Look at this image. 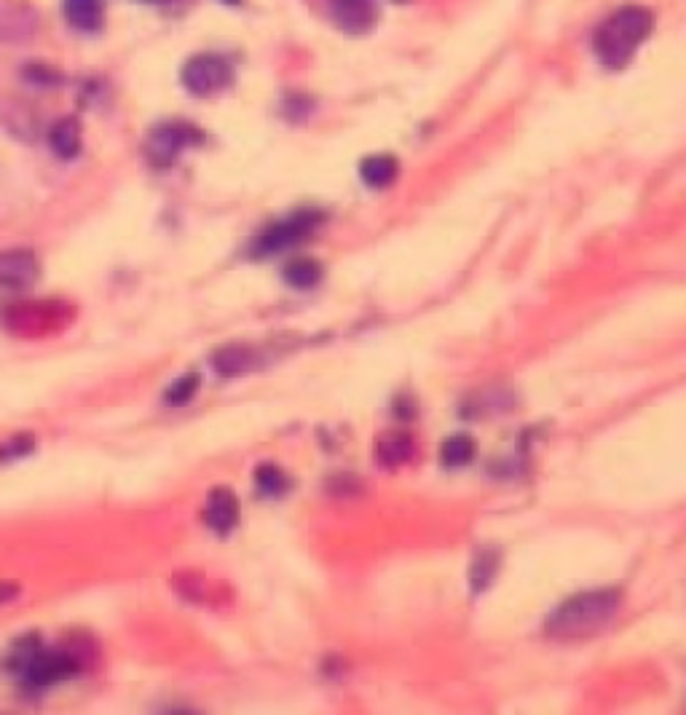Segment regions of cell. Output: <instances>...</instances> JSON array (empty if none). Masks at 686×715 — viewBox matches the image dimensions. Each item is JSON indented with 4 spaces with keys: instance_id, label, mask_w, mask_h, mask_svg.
Returning a JSON list of instances; mask_svg holds the SVG:
<instances>
[{
    "instance_id": "obj_8",
    "label": "cell",
    "mask_w": 686,
    "mask_h": 715,
    "mask_svg": "<svg viewBox=\"0 0 686 715\" xmlns=\"http://www.w3.org/2000/svg\"><path fill=\"white\" fill-rule=\"evenodd\" d=\"M41 276V263L30 250L0 252V284L11 290H27Z\"/></svg>"
},
{
    "instance_id": "obj_22",
    "label": "cell",
    "mask_w": 686,
    "mask_h": 715,
    "mask_svg": "<svg viewBox=\"0 0 686 715\" xmlns=\"http://www.w3.org/2000/svg\"><path fill=\"white\" fill-rule=\"evenodd\" d=\"M30 450H33V437H30V434H25V437H14V442H11V445H3V448H0V458L25 456V453H30Z\"/></svg>"
},
{
    "instance_id": "obj_18",
    "label": "cell",
    "mask_w": 686,
    "mask_h": 715,
    "mask_svg": "<svg viewBox=\"0 0 686 715\" xmlns=\"http://www.w3.org/2000/svg\"><path fill=\"white\" fill-rule=\"evenodd\" d=\"M477 453V442L469 437V434H453V437H448L443 445V450H440V456H443V464L448 466V469H459V466H467L472 458H475Z\"/></svg>"
},
{
    "instance_id": "obj_17",
    "label": "cell",
    "mask_w": 686,
    "mask_h": 715,
    "mask_svg": "<svg viewBox=\"0 0 686 715\" xmlns=\"http://www.w3.org/2000/svg\"><path fill=\"white\" fill-rule=\"evenodd\" d=\"M319 279H322V266H319L317 260L295 258L285 266V282L290 284V287H295V290L317 287Z\"/></svg>"
},
{
    "instance_id": "obj_2",
    "label": "cell",
    "mask_w": 686,
    "mask_h": 715,
    "mask_svg": "<svg viewBox=\"0 0 686 715\" xmlns=\"http://www.w3.org/2000/svg\"><path fill=\"white\" fill-rule=\"evenodd\" d=\"M654 27L652 14L641 6H625L611 14L595 33V54L606 67H625L636 49L649 38Z\"/></svg>"
},
{
    "instance_id": "obj_6",
    "label": "cell",
    "mask_w": 686,
    "mask_h": 715,
    "mask_svg": "<svg viewBox=\"0 0 686 715\" xmlns=\"http://www.w3.org/2000/svg\"><path fill=\"white\" fill-rule=\"evenodd\" d=\"M41 17L30 0H0V43H25L35 38Z\"/></svg>"
},
{
    "instance_id": "obj_13",
    "label": "cell",
    "mask_w": 686,
    "mask_h": 715,
    "mask_svg": "<svg viewBox=\"0 0 686 715\" xmlns=\"http://www.w3.org/2000/svg\"><path fill=\"white\" fill-rule=\"evenodd\" d=\"M67 25L81 33H97L105 19V3L102 0H62Z\"/></svg>"
},
{
    "instance_id": "obj_15",
    "label": "cell",
    "mask_w": 686,
    "mask_h": 715,
    "mask_svg": "<svg viewBox=\"0 0 686 715\" xmlns=\"http://www.w3.org/2000/svg\"><path fill=\"white\" fill-rule=\"evenodd\" d=\"M397 161L386 153H376V156H368L360 164V175L365 180V185L370 188H386V185L394 183L397 177Z\"/></svg>"
},
{
    "instance_id": "obj_12",
    "label": "cell",
    "mask_w": 686,
    "mask_h": 715,
    "mask_svg": "<svg viewBox=\"0 0 686 715\" xmlns=\"http://www.w3.org/2000/svg\"><path fill=\"white\" fill-rule=\"evenodd\" d=\"M49 145L59 158H76L84 148V129L76 116L59 118L49 129Z\"/></svg>"
},
{
    "instance_id": "obj_1",
    "label": "cell",
    "mask_w": 686,
    "mask_h": 715,
    "mask_svg": "<svg viewBox=\"0 0 686 715\" xmlns=\"http://www.w3.org/2000/svg\"><path fill=\"white\" fill-rule=\"evenodd\" d=\"M622 592L620 590H593L574 595L563 600L553 614L544 622V632L558 641H577L601 632L614 622V616L620 614Z\"/></svg>"
},
{
    "instance_id": "obj_10",
    "label": "cell",
    "mask_w": 686,
    "mask_h": 715,
    "mask_svg": "<svg viewBox=\"0 0 686 715\" xmlns=\"http://www.w3.org/2000/svg\"><path fill=\"white\" fill-rule=\"evenodd\" d=\"M204 520L215 533H231L239 523V499L228 488H212L204 507Z\"/></svg>"
},
{
    "instance_id": "obj_5",
    "label": "cell",
    "mask_w": 686,
    "mask_h": 715,
    "mask_svg": "<svg viewBox=\"0 0 686 715\" xmlns=\"http://www.w3.org/2000/svg\"><path fill=\"white\" fill-rule=\"evenodd\" d=\"M322 220H325V217L319 215V212H295L293 217H287L282 223H274L271 228L260 233L258 239H255L252 252H255L258 258H266V255H277V252L290 250L295 244L306 242L311 233L322 225Z\"/></svg>"
},
{
    "instance_id": "obj_19",
    "label": "cell",
    "mask_w": 686,
    "mask_h": 715,
    "mask_svg": "<svg viewBox=\"0 0 686 715\" xmlns=\"http://www.w3.org/2000/svg\"><path fill=\"white\" fill-rule=\"evenodd\" d=\"M255 485H258V491L263 496H282L290 488V480H287V474L279 466L263 464L255 472Z\"/></svg>"
},
{
    "instance_id": "obj_24",
    "label": "cell",
    "mask_w": 686,
    "mask_h": 715,
    "mask_svg": "<svg viewBox=\"0 0 686 715\" xmlns=\"http://www.w3.org/2000/svg\"><path fill=\"white\" fill-rule=\"evenodd\" d=\"M223 3H226V6H239L242 0H223Z\"/></svg>"
},
{
    "instance_id": "obj_7",
    "label": "cell",
    "mask_w": 686,
    "mask_h": 715,
    "mask_svg": "<svg viewBox=\"0 0 686 715\" xmlns=\"http://www.w3.org/2000/svg\"><path fill=\"white\" fill-rule=\"evenodd\" d=\"M78 667H81V659L73 657L70 651L41 649L27 662L22 675H25V681L33 683V686H51V683L65 681L70 675H76Z\"/></svg>"
},
{
    "instance_id": "obj_20",
    "label": "cell",
    "mask_w": 686,
    "mask_h": 715,
    "mask_svg": "<svg viewBox=\"0 0 686 715\" xmlns=\"http://www.w3.org/2000/svg\"><path fill=\"white\" fill-rule=\"evenodd\" d=\"M199 383H201L199 373L183 375V378H177V381L169 386L167 394H164V400H167L169 405H185V402H191L193 397H196Z\"/></svg>"
},
{
    "instance_id": "obj_25",
    "label": "cell",
    "mask_w": 686,
    "mask_h": 715,
    "mask_svg": "<svg viewBox=\"0 0 686 715\" xmlns=\"http://www.w3.org/2000/svg\"><path fill=\"white\" fill-rule=\"evenodd\" d=\"M394 3H405V0H394Z\"/></svg>"
},
{
    "instance_id": "obj_3",
    "label": "cell",
    "mask_w": 686,
    "mask_h": 715,
    "mask_svg": "<svg viewBox=\"0 0 686 715\" xmlns=\"http://www.w3.org/2000/svg\"><path fill=\"white\" fill-rule=\"evenodd\" d=\"M201 142H204V134L199 126L188 124V121H164V124L153 126L145 137V156L156 169H167L183 156L185 148H193Z\"/></svg>"
},
{
    "instance_id": "obj_4",
    "label": "cell",
    "mask_w": 686,
    "mask_h": 715,
    "mask_svg": "<svg viewBox=\"0 0 686 715\" xmlns=\"http://www.w3.org/2000/svg\"><path fill=\"white\" fill-rule=\"evenodd\" d=\"M183 86L193 97H212V94L223 92L231 78H234V70H231V62L220 54H212V51H201V54H193L188 62L183 65Z\"/></svg>"
},
{
    "instance_id": "obj_23",
    "label": "cell",
    "mask_w": 686,
    "mask_h": 715,
    "mask_svg": "<svg viewBox=\"0 0 686 715\" xmlns=\"http://www.w3.org/2000/svg\"><path fill=\"white\" fill-rule=\"evenodd\" d=\"M17 595V587L14 584H0V603H6Z\"/></svg>"
},
{
    "instance_id": "obj_21",
    "label": "cell",
    "mask_w": 686,
    "mask_h": 715,
    "mask_svg": "<svg viewBox=\"0 0 686 715\" xmlns=\"http://www.w3.org/2000/svg\"><path fill=\"white\" fill-rule=\"evenodd\" d=\"M25 78L30 84L43 86V89H51V86H57L62 81V75L51 65H46V62H27Z\"/></svg>"
},
{
    "instance_id": "obj_9",
    "label": "cell",
    "mask_w": 686,
    "mask_h": 715,
    "mask_svg": "<svg viewBox=\"0 0 686 715\" xmlns=\"http://www.w3.org/2000/svg\"><path fill=\"white\" fill-rule=\"evenodd\" d=\"M333 22L349 35H365L376 25V0H330Z\"/></svg>"
},
{
    "instance_id": "obj_26",
    "label": "cell",
    "mask_w": 686,
    "mask_h": 715,
    "mask_svg": "<svg viewBox=\"0 0 686 715\" xmlns=\"http://www.w3.org/2000/svg\"><path fill=\"white\" fill-rule=\"evenodd\" d=\"M148 3H159V0H148Z\"/></svg>"
},
{
    "instance_id": "obj_14",
    "label": "cell",
    "mask_w": 686,
    "mask_h": 715,
    "mask_svg": "<svg viewBox=\"0 0 686 715\" xmlns=\"http://www.w3.org/2000/svg\"><path fill=\"white\" fill-rule=\"evenodd\" d=\"M212 365H215V370H218L223 378H236V375L250 373L252 367L258 365V357H255V351L247 349V346L231 343V346H223V349L212 354Z\"/></svg>"
},
{
    "instance_id": "obj_11",
    "label": "cell",
    "mask_w": 686,
    "mask_h": 715,
    "mask_svg": "<svg viewBox=\"0 0 686 715\" xmlns=\"http://www.w3.org/2000/svg\"><path fill=\"white\" fill-rule=\"evenodd\" d=\"M413 453H416V442L408 432H386L376 442V461L384 469H397V466L408 464Z\"/></svg>"
},
{
    "instance_id": "obj_16",
    "label": "cell",
    "mask_w": 686,
    "mask_h": 715,
    "mask_svg": "<svg viewBox=\"0 0 686 715\" xmlns=\"http://www.w3.org/2000/svg\"><path fill=\"white\" fill-rule=\"evenodd\" d=\"M496 574H499V552H494V549L477 552V558L472 560V568H469V587H472V592L480 595L483 590H488Z\"/></svg>"
}]
</instances>
